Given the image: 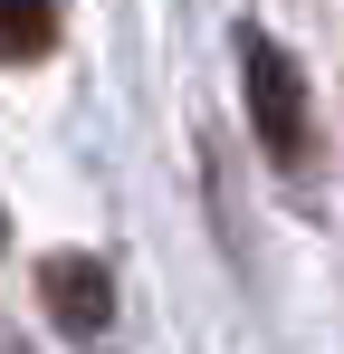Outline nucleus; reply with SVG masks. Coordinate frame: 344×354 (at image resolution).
Masks as SVG:
<instances>
[{"label":"nucleus","mask_w":344,"mask_h":354,"mask_svg":"<svg viewBox=\"0 0 344 354\" xmlns=\"http://www.w3.org/2000/svg\"><path fill=\"white\" fill-rule=\"evenodd\" d=\"M57 48V0H0V67H39Z\"/></svg>","instance_id":"nucleus-3"},{"label":"nucleus","mask_w":344,"mask_h":354,"mask_svg":"<svg viewBox=\"0 0 344 354\" xmlns=\"http://www.w3.org/2000/svg\"><path fill=\"white\" fill-rule=\"evenodd\" d=\"M39 297H48V316L77 345L115 326V278H106V259H86V249H48L39 259Z\"/></svg>","instance_id":"nucleus-2"},{"label":"nucleus","mask_w":344,"mask_h":354,"mask_svg":"<svg viewBox=\"0 0 344 354\" xmlns=\"http://www.w3.org/2000/svg\"><path fill=\"white\" fill-rule=\"evenodd\" d=\"M239 86H249V124L268 144V163H306V77L268 29H239Z\"/></svg>","instance_id":"nucleus-1"}]
</instances>
